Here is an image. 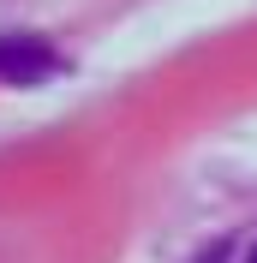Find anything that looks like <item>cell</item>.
Masks as SVG:
<instances>
[{"mask_svg": "<svg viewBox=\"0 0 257 263\" xmlns=\"http://www.w3.org/2000/svg\"><path fill=\"white\" fill-rule=\"evenodd\" d=\"M60 72V54L30 30H0V84H48Z\"/></svg>", "mask_w": 257, "mask_h": 263, "instance_id": "cell-1", "label": "cell"}, {"mask_svg": "<svg viewBox=\"0 0 257 263\" xmlns=\"http://www.w3.org/2000/svg\"><path fill=\"white\" fill-rule=\"evenodd\" d=\"M197 263H222V251H209V257H197Z\"/></svg>", "mask_w": 257, "mask_h": 263, "instance_id": "cell-2", "label": "cell"}, {"mask_svg": "<svg viewBox=\"0 0 257 263\" xmlns=\"http://www.w3.org/2000/svg\"><path fill=\"white\" fill-rule=\"evenodd\" d=\"M245 263H257V246H251V251H245Z\"/></svg>", "mask_w": 257, "mask_h": 263, "instance_id": "cell-3", "label": "cell"}]
</instances>
